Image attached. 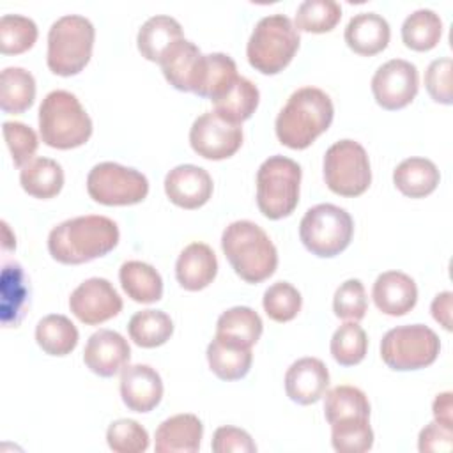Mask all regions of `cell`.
<instances>
[{
    "label": "cell",
    "instance_id": "obj_1",
    "mask_svg": "<svg viewBox=\"0 0 453 453\" xmlns=\"http://www.w3.org/2000/svg\"><path fill=\"white\" fill-rule=\"evenodd\" d=\"M119 226L99 214L78 216L58 223L48 235L50 255L65 265H78L108 255L119 244Z\"/></svg>",
    "mask_w": 453,
    "mask_h": 453
},
{
    "label": "cell",
    "instance_id": "obj_2",
    "mask_svg": "<svg viewBox=\"0 0 453 453\" xmlns=\"http://www.w3.org/2000/svg\"><path fill=\"white\" fill-rule=\"evenodd\" d=\"M333 117L331 97L317 87H303L292 92L280 110L274 131L281 145L303 150L329 129Z\"/></svg>",
    "mask_w": 453,
    "mask_h": 453
},
{
    "label": "cell",
    "instance_id": "obj_3",
    "mask_svg": "<svg viewBox=\"0 0 453 453\" xmlns=\"http://www.w3.org/2000/svg\"><path fill=\"white\" fill-rule=\"evenodd\" d=\"M221 250L235 274L246 283H260L278 267V251L273 241L250 219L234 221L223 230Z\"/></svg>",
    "mask_w": 453,
    "mask_h": 453
},
{
    "label": "cell",
    "instance_id": "obj_4",
    "mask_svg": "<svg viewBox=\"0 0 453 453\" xmlns=\"http://www.w3.org/2000/svg\"><path fill=\"white\" fill-rule=\"evenodd\" d=\"M39 133L48 147L69 150L81 147L92 134V120L78 97L67 90H51L39 106Z\"/></svg>",
    "mask_w": 453,
    "mask_h": 453
},
{
    "label": "cell",
    "instance_id": "obj_5",
    "mask_svg": "<svg viewBox=\"0 0 453 453\" xmlns=\"http://www.w3.org/2000/svg\"><path fill=\"white\" fill-rule=\"evenodd\" d=\"M299 50V32L285 14L264 16L253 28L246 57L250 65L262 74L281 73Z\"/></svg>",
    "mask_w": 453,
    "mask_h": 453
},
{
    "label": "cell",
    "instance_id": "obj_6",
    "mask_svg": "<svg viewBox=\"0 0 453 453\" xmlns=\"http://www.w3.org/2000/svg\"><path fill=\"white\" fill-rule=\"evenodd\" d=\"M96 28L85 16L65 14L48 32L46 64L53 74L74 76L92 57Z\"/></svg>",
    "mask_w": 453,
    "mask_h": 453
},
{
    "label": "cell",
    "instance_id": "obj_7",
    "mask_svg": "<svg viewBox=\"0 0 453 453\" xmlns=\"http://www.w3.org/2000/svg\"><path fill=\"white\" fill-rule=\"evenodd\" d=\"M301 166L287 156L267 157L257 172V205L269 219H281L299 203Z\"/></svg>",
    "mask_w": 453,
    "mask_h": 453
},
{
    "label": "cell",
    "instance_id": "obj_8",
    "mask_svg": "<svg viewBox=\"0 0 453 453\" xmlns=\"http://www.w3.org/2000/svg\"><path fill=\"white\" fill-rule=\"evenodd\" d=\"M354 221L350 214L333 203H319L306 211L299 223L303 246L315 257L340 255L352 241Z\"/></svg>",
    "mask_w": 453,
    "mask_h": 453
},
{
    "label": "cell",
    "instance_id": "obj_9",
    "mask_svg": "<svg viewBox=\"0 0 453 453\" xmlns=\"http://www.w3.org/2000/svg\"><path fill=\"white\" fill-rule=\"evenodd\" d=\"M439 350V336L425 324L393 327L380 342L382 361L396 372L426 368L437 359Z\"/></svg>",
    "mask_w": 453,
    "mask_h": 453
},
{
    "label": "cell",
    "instance_id": "obj_10",
    "mask_svg": "<svg viewBox=\"0 0 453 453\" xmlns=\"http://www.w3.org/2000/svg\"><path fill=\"white\" fill-rule=\"evenodd\" d=\"M326 186L347 198L363 195L372 182L370 159L365 147L354 140H340L324 154Z\"/></svg>",
    "mask_w": 453,
    "mask_h": 453
},
{
    "label": "cell",
    "instance_id": "obj_11",
    "mask_svg": "<svg viewBox=\"0 0 453 453\" xmlns=\"http://www.w3.org/2000/svg\"><path fill=\"white\" fill-rule=\"evenodd\" d=\"M87 191L94 202L103 205H134L145 200L149 180L134 168L104 161L88 172Z\"/></svg>",
    "mask_w": 453,
    "mask_h": 453
},
{
    "label": "cell",
    "instance_id": "obj_12",
    "mask_svg": "<svg viewBox=\"0 0 453 453\" xmlns=\"http://www.w3.org/2000/svg\"><path fill=\"white\" fill-rule=\"evenodd\" d=\"M191 149L211 161L232 157L242 145V127L216 111H205L195 119L189 129Z\"/></svg>",
    "mask_w": 453,
    "mask_h": 453
},
{
    "label": "cell",
    "instance_id": "obj_13",
    "mask_svg": "<svg viewBox=\"0 0 453 453\" xmlns=\"http://www.w3.org/2000/svg\"><path fill=\"white\" fill-rule=\"evenodd\" d=\"M418 69L403 58L388 60L372 78V92L377 104L391 111L411 104L418 94Z\"/></svg>",
    "mask_w": 453,
    "mask_h": 453
},
{
    "label": "cell",
    "instance_id": "obj_14",
    "mask_svg": "<svg viewBox=\"0 0 453 453\" xmlns=\"http://www.w3.org/2000/svg\"><path fill=\"white\" fill-rule=\"evenodd\" d=\"M69 310L80 322L97 326L122 311V297L106 278H88L73 290Z\"/></svg>",
    "mask_w": 453,
    "mask_h": 453
},
{
    "label": "cell",
    "instance_id": "obj_15",
    "mask_svg": "<svg viewBox=\"0 0 453 453\" xmlns=\"http://www.w3.org/2000/svg\"><path fill=\"white\" fill-rule=\"evenodd\" d=\"M129 359L127 340L111 329H99L90 334L83 350L85 366L99 377H113L127 366Z\"/></svg>",
    "mask_w": 453,
    "mask_h": 453
},
{
    "label": "cell",
    "instance_id": "obj_16",
    "mask_svg": "<svg viewBox=\"0 0 453 453\" xmlns=\"http://www.w3.org/2000/svg\"><path fill=\"white\" fill-rule=\"evenodd\" d=\"M165 193L177 207L198 209L212 196V179L202 166L179 165L166 173Z\"/></svg>",
    "mask_w": 453,
    "mask_h": 453
},
{
    "label": "cell",
    "instance_id": "obj_17",
    "mask_svg": "<svg viewBox=\"0 0 453 453\" xmlns=\"http://www.w3.org/2000/svg\"><path fill=\"white\" fill-rule=\"evenodd\" d=\"M120 396L129 411L150 412L163 398V380L149 365H127L120 372Z\"/></svg>",
    "mask_w": 453,
    "mask_h": 453
},
{
    "label": "cell",
    "instance_id": "obj_18",
    "mask_svg": "<svg viewBox=\"0 0 453 453\" xmlns=\"http://www.w3.org/2000/svg\"><path fill=\"white\" fill-rule=\"evenodd\" d=\"M327 386V366L317 357H301L294 361L285 373L287 396L299 405H311L319 402Z\"/></svg>",
    "mask_w": 453,
    "mask_h": 453
},
{
    "label": "cell",
    "instance_id": "obj_19",
    "mask_svg": "<svg viewBox=\"0 0 453 453\" xmlns=\"http://www.w3.org/2000/svg\"><path fill=\"white\" fill-rule=\"evenodd\" d=\"M372 297L379 311L389 317L409 313L418 301V287L414 280L400 271H386L377 276Z\"/></svg>",
    "mask_w": 453,
    "mask_h": 453
},
{
    "label": "cell",
    "instance_id": "obj_20",
    "mask_svg": "<svg viewBox=\"0 0 453 453\" xmlns=\"http://www.w3.org/2000/svg\"><path fill=\"white\" fill-rule=\"evenodd\" d=\"M216 274L218 260L212 248L205 242L188 244L175 262V278L179 285L189 292L209 287Z\"/></svg>",
    "mask_w": 453,
    "mask_h": 453
},
{
    "label": "cell",
    "instance_id": "obj_21",
    "mask_svg": "<svg viewBox=\"0 0 453 453\" xmlns=\"http://www.w3.org/2000/svg\"><path fill=\"white\" fill-rule=\"evenodd\" d=\"M203 425L195 414H175L156 430L154 448L157 453H195L200 449Z\"/></svg>",
    "mask_w": 453,
    "mask_h": 453
},
{
    "label": "cell",
    "instance_id": "obj_22",
    "mask_svg": "<svg viewBox=\"0 0 453 453\" xmlns=\"http://www.w3.org/2000/svg\"><path fill=\"white\" fill-rule=\"evenodd\" d=\"M347 46L363 57H372L386 50L391 30L386 18L377 12H359L350 18L345 27Z\"/></svg>",
    "mask_w": 453,
    "mask_h": 453
},
{
    "label": "cell",
    "instance_id": "obj_23",
    "mask_svg": "<svg viewBox=\"0 0 453 453\" xmlns=\"http://www.w3.org/2000/svg\"><path fill=\"white\" fill-rule=\"evenodd\" d=\"M30 304V285L18 262H7L0 276V317L4 327H16Z\"/></svg>",
    "mask_w": 453,
    "mask_h": 453
},
{
    "label": "cell",
    "instance_id": "obj_24",
    "mask_svg": "<svg viewBox=\"0 0 453 453\" xmlns=\"http://www.w3.org/2000/svg\"><path fill=\"white\" fill-rule=\"evenodd\" d=\"M237 78V65L232 57L225 53H207L200 57L191 92L214 101L225 94Z\"/></svg>",
    "mask_w": 453,
    "mask_h": 453
},
{
    "label": "cell",
    "instance_id": "obj_25",
    "mask_svg": "<svg viewBox=\"0 0 453 453\" xmlns=\"http://www.w3.org/2000/svg\"><path fill=\"white\" fill-rule=\"evenodd\" d=\"M184 39L180 23L172 16H152L138 30L136 46L143 58L149 62H161L165 53L179 41Z\"/></svg>",
    "mask_w": 453,
    "mask_h": 453
},
{
    "label": "cell",
    "instance_id": "obj_26",
    "mask_svg": "<svg viewBox=\"0 0 453 453\" xmlns=\"http://www.w3.org/2000/svg\"><path fill=\"white\" fill-rule=\"evenodd\" d=\"M441 173L426 157H407L393 172L396 189L409 198H425L435 191Z\"/></svg>",
    "mask_w": 453,
    "mask_h": 453
},
{
    "label": "cell",
    "instance_id": "obj_27",
    "mask_svg": "<svg viewBox=\"0 0 453 453\" xmlns=\"http://www.w3.org/2000/svg\"><path fill=\"white\" fill-rule=\"evenodd\" d=\"M262 329V319L253 308L234 306L219 315L216 322V338L251 349L258 342Z\"/></svg>",
    "mask_w": 453,
    "mask_h": 453
},
{
    "label": "cell",
    "instance_id": "obj_28",
    "mask_svg": "<svg viewBox=\"0 0 453 453\" xmlns=\"http://www.w3.org/2000/svg\"><path fill=\"white\" fill-rule=\"evenodd\" d=\"M200 57L202 51L191 41L182 39L175 42L159 62L166 81L180 92H191Z\"/></svg>",
    "mask_w": 453,
    "mask_h": 453
},
{
    "label": "cell",
    "instance_id": "obj_29",
    "mask_svg": "<svg viewBox=\"0 0 453 453\" xmlns=\"http://www.w3.org/2000/svg\"><path fill=\"white\" fill-rule=\"evenodd\" d=\"M251 361H253V352L250 347H241L216 336L207 345L209 368L221 380L242 379L250 372Z\"/></svg>",
    "mask_w": 453,
    "mask_h": 453
},
{
    "label": "cell",
    "instance_id": "obj_30",
    "mask_svg": "<svg viewBox=\"0 0 453 453\" xmlns=\"http://www.w3.org/2000/svg\"><path fill=\"white\" fill-rule=\"evenodd\" d=\"M119 278L124 292L134 303L150 304L163 297V280L150 264L140 260L124 262Z\"/></svg>",
    "mask_w": 453,
    "mask_h": 453
},
{
    "label": "cell",
    "instance_id": "obj_31",
    "mask_svg": "<svg viewBox=\"0 0 453 453\" xmlns=\"http://www.w3.org/2000/svg\"><path fill=\"white\" fill-rule=\"evenodd\" d=\"M19 184L30 196L48 200L60 193L64 186V170L55 159L34 157L21 168Z\"/></svg>",
    "mask_w": 453,
    "mask_h": 453
},
{
    "label": "cell",
    "instance_id": "obj_32",
    "mask_svg": "<svg viewBox=\"0 0 453 453\" xmlns=\"http://www.w3.org/2000/svg\"><path fill=\"white\" fill-rule=\"evenodd\" d=\"M258 99H260V92L257 85L248 78L239 76L230 85V88L212 103H214V111L219 117L234 124H242L255 113L258 106Z\"/></svg>",
    "mask_w": 453,
    "mask_h": 453
},
{
    "label": "cell",
    "instance_id": "obj_33",
    "mask_svg": "<svg viewBox=\"0 0 453 453\" xmlns=\"http://www.w3.org/2000/svg\"><path fill=\"white\" fill-rule=\"evenodd\" d=\"M78 338L76 326L65 315H46L35 327V342L50 356L71 354L78 345Z\"/></svg>",
    "mask_w": 453,
    "mask_h": 453
},
{
    "label": "cell",
    "instance_id": "obj_34",
    "mask_svg": "<svg viewBox=\"0 0 453 453\" xmlns=\"http://www.w3.org/2000/svg\"><path fill=\"white\" fill-rule=\"evenodd\" d=\"M35 99V80L23 67H5L0 76V108L5 113H23Z\"/></svg>",
    "mask_w": 453,
    "mask_h": 453
},
{
    "label": "cell",
    "instance_id": "obj_35",
    "mask_svg": "<svg viewBox=\"0 0 453 453\" xmlns=\"http://www.w3.org/2000/svg\"><path fill=\"white\" fill-rule=\"evenodd\" d=\"M127 333L138 347L154 349L170 340L173 322L163 310H142L129 319Z\"/></svg>",
    "mask_w": 453,
    "mask_h": 453
},
{
    "label": "cell",
    "instance_id": "obj_36",
    "mask_svg": "<svg viewBox=\"0 0 453 453\" xmlns=\"http://www.w3.org/2000/svg\"><path fill=\"white\" fill-rule=\"evenodd\" d=\"M442 35V21L432 9H418L402 25V41L414 51L434 50Z\"/></svg>",
    "mask_w": 453,
    "mask_h": 453
},
{
    "label": "cell",
    "instance_id": "obj_37",
    "mask_svg": "<svg viewBox=\"0 0 453 453\" xmlns=\"http://www.w3.org/2000/svg\"><path fill=\"white\" fill-rule=\"evenodd\" d=\"M324 414L329 425L356 418L370 419V402L356 386H336L326 393Z\"/></svg>",
    "mask_w": 453,
    "mask_h": 453
},
{
    "label": "cell",
    "instance_id": "obj_38",
    "mask_svg": "<svg viewBox=\"0 0 453 453\" xmlns=\"http://www.w3.org/2000/svg\"><path fill=\"white\" fill-rule=\"evenodd\" d=\"M342 19V7L334 0H306L297 7V32L326 34L331 32Z\"/></svg>",
    "mask_w": 453,
    "mask_h": 453
},
{
    "label": "cell",
    "instance_id": "obj_39",
    "mask_svg": "<svg viewBox=\"0 0 453 453\" xmlns=\"http://www.w3.org/2000/svg\"><path fill=\"white\" fill-rule=\"evenodd\" d=\"M368 350V338L357 322L342 324L331 338V356L342 366L359 365Z\"/></svg>",
    "mask_w": 453,
    "mask_h": 453
},
{
    "label": "cell",
    "instance_id": "obj_40",
    "mask_svg": "<svg viewBox=\"0 0 453 453\" xmlns=\"http://www.w3.org/2000/svg\"><path fill=\"white\" fill-rule=\"evenodd\" d=\"M39 30L34 19L21 14H4L0 19V51L19 55L28 51L37 41Z\"/></svg>",
    "mask_w": 453,
    "mask_h": 453
},
{
    "label": "cell",
    "instance_id": "obj_41",
    "mask_svg": "<svg viewBox=\"0 0 453 453\" xmlns=\"http://www.w3.org/2000/svg\"><path fill=\"white\" fill-rule=\"evenodd\" d=\"M331 444L340 453H363L373 446V430L368 418L343 419L331 425Z\"/></svg>",
    "mask_w": 453,
    "mask_h": 453
},
{
    "label": "cell",
    "instance_id": "obj_42",
    "mask_svg": "<svg viewBox=\"0 0 453 453\" xmlns=\"http://www.w3.org/2000/svg\"><path fill=\"white\" fill-rule=\"evenodd\" d=\"M262 306L271 320L283 324L297 317L303 306V297L292 283L276 281L264 292Z\"/></svg>",
    "mask_w": 453,
    "mask_h": 453
},
{
    "label": "cell",
    "instance_id": "obj_43",
    "mask_svg": "<svg viewBox=\"0 0 453 453\" xmlns=\"http://www.w3.org/2000/svg\"><path fill=\"white\" fill-rule=\"evenodd\" d=\"M106 442L115 453H143L149 448V434L134 419H117L106 430Z\"/></svg>",
    "mask_w": 453,
    "mask_h": 453
},
{
    "label": "cell",
    "instance_id": "obj_44",
    "mask_svg": "<svg viewBox=\"0 0 453 453\" xmlns=\"http://www.w3.org/2000/svg\"><path fill=\"white\" fill-rule=\"evenodd\" d=\"M333 310L338 319L359 322L368 310V297H366L365 285L356 278L343 281L334 292Z\"/></svg>",
    "mask_w": 453,
    "mask_h": 453
},
{
    "label": "cell",
    "instance_id": "obj_45",
    "mask_svg": "<svg viewBox=\"0 0 453 453\" xmlns=\"http://www.w3.org/2000/svg\"><path fill=\"white\" fill-rule=\"evenodd\" d=\"M2 133H4L5 143L11 150L12 161L18 168H23L28 161L34 159L39 140H37L35 131L30 126H27L23 122H4Z\"/></svg>",
    "mask_w": 453,
    "mask_h": 453
},
{
    "label": "cell",
    "instance_id": "obj_46",
    "mask_svg": "<svg viewBox=\"0 0 453 453\" xmlns=\"http://www.w3.org/2000/svg\"><path fill=\"white\" fill-rule=\"evenodd\" d=\"M451 71H453V62L448 57L437 58V60L430 62V65L426 67L425 87L435 103H441V104L453 103Z\"/></svg>",
    "mask_w": 453,
    "mask_h": 453
},
{
    "label": "cell",
    "instance_id": "obj_47",
    "mask_svg": "<svg viewBox=\"0 0 453 453\" xmlns=\"http://www.w3.org/2000/svg\"><path fill=\"white\" fill-rule=\"evenodd\" d=\"M216 453H255L257 444L251 435L237 426H219L216 428L211 442Z\"/></svg>",
    "mask_w": 453,
    "mask_h": 453
},
{
    "label": "cell",
    "instance_id": "obj_48",
    "mask_svg": "<svg viewBox=\"0 0 453 453\" xmlns=\"http://www.w3.org/2000/svg\"><path fill=\"white\" fill-rule=\"evenodd\" d=\"M418 448H419L421 453L451 451V448H453V430L439 425L437 421H432L419 432Z\"/></svg>",
    "mask_w": 453,
    "mask_h": 453
},
{
    "label": "cell",
    "instance_id": "obj_49",
    "mask_svg": "<svg viewBox=\"0 0 453 453\" xmlns=\"http://www.w3.org/2000/svg\"><path fill=\"white\" fill-rule=\"evenodd\" d=\"M451 301H453V294L446 290L437 294L430 306L434 320L439 322L446 331H451Z\"/></svg>",
    "mask_w": 453,
    "mask_h": 453
},
{
    "label": "cell",
    "instance_id": "obj_50",
    "mask_svg": "<svg viewBox=\"0 0 453 453\" xmlns=\"http://www.w3.org/2000/svg\"><path fill=\"white\" fill-rule=\"evenodd\" d=\"M451 411H453V403H451V393H441L435 396L434 405H432V412L434 418L439 425L451 428L453 430V418H451Z\"/></svg>",
    "mask_w": 453,
    "mask_h": 453
}]
</instances>
